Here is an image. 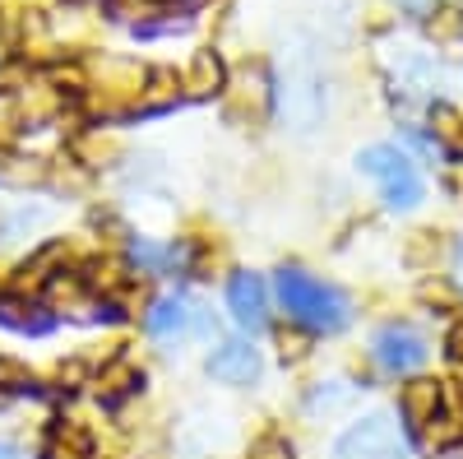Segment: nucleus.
<instances>
[{
	"mask_svg": "<svg viewBox=\"0 0 463 459\" xmlns=\"http://www.w3.org/2000/svg\"><path fill=\"white\" fill-rule=\"evenodd\" d=\"M274 288H279V301H283L288 320L311 330V334H338L347 320H353V301H347L334 283L306 274L301 264H283Z\"/></svg>",
	"mask_w": 463,
	"mask_h": 459,
	"instance_id": "obj_1",
	"label": "nucleus"
},
{
	"mask_svg": "<svg viewBox=\"0 0 463 459\" xmlns=\"http://www.w3.org/2000/svg\"><path fill=\"white\" fill-rule=\"evenodd\" d=\"M357 167L380 186V200L390 205V209H399V214H403V209H417L421 196H427L417 163L408 158L403 148H394V144H371V148H362V153H357Z\"/></svg>",
	"mask_w": 463,
	"mask_h": 459,
	"instance_id": "obj_2",
	"label": "nucleus"
},
{
	"mask_svg": "<svg viewBox=\"0 0 463 459\" xmlns=\"http://www.w3.org/2000/svg\"><path fill=\"white\" fill-rule=\"evenodd\" d=\"M334 459H408V441L390 413H366L338 436Z\"/></svg>",
	"mask_w": 463,
	"mask_h": 459,
	"instance_id": "obj_3",
	"label": "nucleus"
},
{
	"mask_svg": "<svg viewBox=\"0 0 463 459\" xmlns=\"http://www.w3.org/2000/svg\"><path fill=\"white\" fill-rule=\"evenodd\" d=\"M427 334H421L417 325L408 320H390V325H380L375 339H371V362L384 371V376H408L417 371L421 362H427Z\"/></svg>",
	"mask_w": 463,
	"mask_h": 459,
	"instance_id": "obj_4",
	"label": "nucleus"
},
{
	"mask_svg": "<svg viewBox=\"0 0 463 459\" xmlns=\"http://www.w3.org/2000/svg\"><path fill=\"white\" fill-rule=\"evenodd\" d=\"M144 325H148V334L158 343H176V339L195 334V330H209V316H204V306L190 292H167V297H158L148 306Z\"/></svg>",
	"mask_w": 463,
	"mask_h": 459,
	"instance_id": "obj_5",
	"label": "nucleus"
},
{
	"mask_svg": "<svg viewBox=\"0 0 463 459\" xmlns=\"http://www.w3.org/2000/svg\"><path fill=\"white\" fill-rule=\"evenodd\" d=\"M227 311H232V320H237L241 330H264L269 325V288H264V279L260 274H232L227 279Z\"/></svg>",
	"mask_w": 463,
	"mask_h": 459,
	"instance_id": "obj_6",
	"label": "nucleus"
},
{
	"mask_svg": "<svg viewBox=\"0 0 463 459\" xmlns=\"http://www.w3.org/2000/svg\"><path fill=\"white\" fill-rule=\"evenodd\" d=\"M209 376L222 380V386H250V380L260 376V353L250 349L246 339H227L209 358Z\"/></svg>",
	"mask_w": 463,
	"mask_h": 459,
	"instance_id": "obj_7",
	"label": "nucleus"
},
{
	"mask_svg": "<svg viewBox=\"0 0 463 459\" xmlns=\"http://www.w3.org/2000/svg\"><path fill=\"white\" fill-rule=\"evenodd\" d=\"M440 404H445V390H440V380H431V376L408 380L403 395H399V413L408 417V427H417V432L440 413Z\"/></svg>",
	"mask_w": 463,
	"mask_h": 459,
	"instance_id": "obj_8",
	"label": "nucleus"
},
{
	"mask_svg": "<svg viewBox=\"0 0 463 459\" xmlns=\"http://www.w3.org/2000/svg\"><path fill=\"white\" fill-rule=\"evenodd\" d=\"M0 325H10L19 334H47L52 330V311L37 297L14 292V297H0Z\"/></svg>",
	"mask_w": 463,
	"mask_h": 459,
	"instance_id": "obj_9",
	"label": "nucleus"
},
{
	"mask_svg": "<svg viewBox=\"0 0 463 459\" xmlns=\"http://www.w3.org/2000/svg\"><path fill=\"white\" fill-rule=\"evenodd\" d=\"M181 89H185L190 98H213V93H222V89H227V65H222V56H218V52H195V61H190Z\"/></svg>",
	"mask_w": 463,
	"mask_h": 459,
	"instance_id": "obj_10",
	"label": "nucleus"
},
{
	"mask_svg": "<svg viewBox=\"0 0 463 459\" xmlns=\"http://www.w3.org/2000/svg\"><path fill=\"white\" fill-rule=\"evenodd\" d=\"M130 260L139 264V274H172V270L185 264V251L181 246H158L148 237H135L130 242Z\"/></svg>",
	"mask_w": 463,
	"mask_h": 459,
	"instance_id": "obj_11",
	"label": "nucleus"
},
{
	"mask_svg": "<svg viewBox=\"0 0 463 459\" xmlns=\"http://www.w3.org/2000/svg\"><path fill=\"white\" fill-rule=\"evenodd\" d=\"M144 386V376L130 367V362H111V367H102V376H98V395L107 399V404H121L126 395H135Z\"/></svg>",
	"mask_w": 463,
	"mask_h": 459,
	"instance_id": "obj_12",
	"label": "nucleus"
},
{
	"mask_svg": "<svg viewBox=\"0 0 463 459\" xmlns=\"http://www.w3.org/2000/svg\"><path fill=\"white\" fill-rule=\"evenodd\" d=\"M47 459H93V441H89V432H80L74 423L52 427V436H47Z\"/></svg>",
	"mask_w": 463,
	"mask_h": 459,
	"instance_id": "obj_13",
	"label": "nucleus"
},
{
	"mask_svg": "<svg viewBox=\"0 0 463 459\" xmlns=\"http://www.w3.org/2000/svg\"><path fill=\"white\" fill-rule=\"evenodd\" d=\"M421 441H427V450H449V445L463 441V423H458V417H449V413H436L431 423L421 427Z\"/></svg>",
	"mask_w": 463,
	"mask_h": 459,
	"instance_id": "obj_14",
	"label": "nucleus"
},
{
	"mask_svg": "<svg viewBox=\"0 0 463 459\" xmlns=\"http://www.w3.org/2000/svg\"><path fill=\"white\" fill-rule=\"evenodd\" d=\"M427 33L436 37V43H458L463 37V10H436L427 19Z\"/></svg>",
	"mask_w": 463,
	"mask_h": 459,
	"instance_id": "obj_15",
	"label": "nucleus"
},
{
	"mask_svg": "<svg viewBox=\"0 0 463 459\" xmlns=\"http://www.w3.org/2000/svg\"><path fill=\"white\" fill-rule=\"evenodd\" d=\"M246 459H297V454H292V441H288V436L264 432V436L250 441V454H246Z\"/></svg>",
	"mask_w": 463,
	"mask_h": 459,
	"instance_id": "obj_16",
	"label": "nucleus"
},
{
	"mask_svg": "<svg viewBox=\"0 0 463 459\" xmlns=\"http://www.w3.org/2000/svg\"><path fill=\"white\" fill-rule=\"evenodd\" d=\"M279 353H283V362H301L311 353V330H301V325L279 330Z\"/></svg>",
	"mask_w": 463,
	"mask_h": 459,
	"instance_id": "obj_17",
	"label": "nucleus"
},
{
	"mask_svg": "<svg viewBox=\"0 0 463 459\" xmlns=\"http://www.w3.org/2000/svg\"><path fill=\"white\" fill-rule=\"evenodd\" d=\"M0 390H10V395H24V390H33V371H28L24 362L0 358Z\"/></svg>",
	"mask_w": 463,
	"mask_h": 459,
	"instance_id": "obj_18",
	"label": "nucleus"
},
{
	"mask_svg": "<svg viewBox=\"0 0 463 459\" xmlns=\"http://www.w3.org/2000/svg\"><path fill=\"white\" fill-rule=\"evenodd\" d=\"M436 121H440V135H445V144H449V153H458V158H463V121L454 117V111H436Z\"/></svg>",
	"mask_w": 463,
	"mask_h": 459,
	"instance_id": "obj_19",
	"label": "nucleus"
},
{
	"mask_svg": "<svg viewBox=\"0 0 463 459\" xmlns=\"http://www.w3.org/2000/svg\"><path fill=\"white\" fill-rule=\"evenodd\" d=\"M421 301H427V306H440V311H449V306L458 301V292L449 288V283H421Z\"/></svg>",
	"mask_w": 463,
	"mask_h": 459,
	"instance_id": "obj_20",
	"label": "nucleus"
},
{
	"mask_svg": "<svg viewBox=\"0 0 463 459\" xmlns=\"http://www.w3.org/2000/svg\"><path fill=\"white\" fill-rule=\"evenodd\" d=\"M347 399H353V386H343V390H334V386H325V390H316L311 395V413H329V408H338V404H347Z\"/></svg>",
	"mask_w": 463,
	"mask_h": 459,
	"instance_id": "obj_21",
	"label": "nucleus"
},
{
	"mask_svg": "<svg viewBox=\"0 0 463 459\" xmlns=\"http://www.w3.org/2000/svg\"><path fill=\"white\" fill-rule=\"evenodd\" d=\"M445 349H449V358L463 367V320H454V325H449V334H445Z\"/></svg>",
	"mask_w": 463,
	"mask_h": 459,
	"instance_id": "obj_22",
	"label": "nucleus"
},
{
	"mask_svg": "<svg viewBox=\"0 0 463 459\" xmlns=\"http://www.w3.org/2000/svg\"><path fill=\"white\" fill-rule=\"evenodd\" d=\"M399 5H408V10H417V14H427V10L436 5V0H399Z\"/></svg>",
	"mask_w": 463,
	"mask_h": 459,
	"instance_id": "obj_23",
	"label": "nucleus"
},
{
	"mask_svg": "<svg viewBox=\"0 0 463 459\" xmlns=\"http://www.w3.org/2000/svg\"><path fill=\"white\" fill-rule=\"evenodd\" d=\"M0 459H24V450L10 445V441H0Z\"/></svg>",
	"mask_w": 463,
	"mask_h": 459,
	"instance_id": "obj_24",
	"label": "nucleus"
},
{
	"mask_svg": "<svg viewBox=\"0 0 463 459\" xmlns=\"http://www.w3.org/2000/svg\"><path fill=\"white\" fill-rule=\"evenodd\" d=\"M454 270H458V288H463V242H458V255H454Z\"/></svg>",
	"mask_w": 463,
	"mask_h": 459,
	"instance_id": "obj_25",
	"label": "nucleus"
}]
</instances>
